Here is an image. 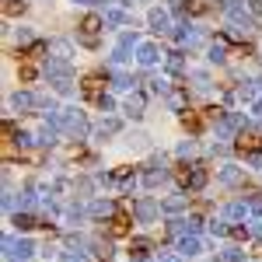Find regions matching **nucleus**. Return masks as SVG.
Returning a JSON list of instances; mask_svg holds the SVG:
<instances>
[{"label": "nucleus", "instance_id": "f257e3e1", "mask_svg": "<svg viewBox=\"0 0 262 262\" xmlns=\"http://www.w3.org/2000/svg\"><path fill=\"white\" fill-rule=\"evenodd\" d=\"M46 77H49V84L60 95H70L74 91V74H70V63L67 60H46Z\"/></svg>", "mask_w": 262, "mask_h": 262}, {"label": "nucleus", "instance_id": "f03ea898", "mask_svg": "<svg viewBox=\"0 0 262 262\" xmlns=\"http://www.w3.org/2000/svg\"><path fill=\"white\" fill-rule=\"evenodd\" d=\"M4 252H7L11 262H28L32 252H35V245L28 242V238H7V242H4Z\"/></svg>", "mask_w": 262, "mask_h": 262}, {"label": "nucleus", "instance_id": "7ed1b4c3", "mask_svg": "<svg viewBox=\"0 0 262 262\" xmlns=\"http://www.w3.org/2000/svg\"><path fill=\"white\" fill-rule=\"evenodd\" d=\"M60 129L70 133V137H84V133H88V122H84V116L77 112V108H67V112L60 116Z\"/></svg>", "mask_w": 262, "mask_h": 262}, {"label": "nucleus", "instance_id": "20e7f679", "mask_svg": "<svg viewBox=\"0 0 262 262\" xmlns=\"http://www.w3.org/2000/svg\"><path fill=\"white\" fill-rule=\"evenodd\" d=\"M161 56H164V53L158 49V42H140V46H137V60H140L143 67H154Z\"/></svg>", "mask_w": 262, "mask_h": 262}, {"label": "nucleus", "instance_id": "39448f33", "mask_svg": "<svg viewBox=\"0 0 262 262\" xmlns=\"http://www.w3.org/2000/svg\"><path fill=\"white\" fill-rule=\"evenodd\" d=\"M133 46H137V35H133V32H122V35H119V46H116V53H112V63H126Z\"/></svg>", "mask_w": 262, "mask_h": 262}, {"label": "nucleus", "instance_id": "423d86ee", "mask_svg": "<svg viewBox=\"0 0 262 262\" xmlns=\"http://www.w3.org/2000/svg\"><path fill=\"white\" fill-rule=\"evenodd\" d=\"M164 179H168V168H164V158H154V161H150V171L143 175V185H150V189H154V185H161Z\"/></svg>", "mask_w": 262, "mask_h": 262}, {"label": "nucleus", "instance_id": "0eeeda50", "mask_svg": "<svg viewBox=\"0 0 262 262\" xmlns=\"http://www.w3.org/2000/svg\"><path fill=\"white\" fill-rule=\"evenodd\" d=\"M158 210H161V206H158L154 200H137V206H133V213H137L140 224H150L154 217H158Z\"/></svg>", "mask_w": 262, "mask_h": 262}, {"label": "nucleus", "instance_id": "6e6552de", "mask_svg": "<svg viewBox=\"0 0 262 262\" xmlns=\"http://www.w3.org/2000/svg\"><path fill=\"white\" fill-rule=\"evenodd\" d=\"M147 21H150V28H154V32H171V14L161 11V7H154V11L147 14Z\"/></svg>", "mask_w": 262, "mask_h": 262}, {"label": "nucleus", "instance_id": "1a4fd4ad", "mask_svg": "<svg viewBox=\"0 0 262 262\" xmlns=\"http://www.w3.org/2000/svg\"><path fill=\"white\" fill-rule=\"evenodd\" d=\"M217 179H221V185H238V182L245 179V171L238 168V164H224V168H221V175H217Z\"/></svg>", "mask_w": 262, "mask_h": 262}, {"label": "nucleus", "instance_id": "9d476101", "mask_svg": "<svg viewBox=\"0 0 262 262\" xmlns=\"http://www.w3.org/2000/svg\"><path fill=\"white\" fill-rule=\"evenodd\" d=\"M88 213H91V217H98V221H101V217H112V213H116V203H112V200H95Z\"/></svg>", "mask_w": 262, "mask_h": 262}, {"label": "nucleus", "instance_id": "9b49d317", "mask_svg": "<svg viewBox=\"0 0 262 262\" xmlns=\"http://www.w3.org/2000/svg\"><path fill=\"white\" fill-rule=\"evenodd\" d=\"M179 252H182V255H189V259H192V255H200V252H203L200 238H196V234H185V238L179 242Z\"/></svg>", "mask_w": 262, "mask_h": 262}, {"label": "nucleus", "instance_id": "f8f14e48", "mask_svg": "<svg viewBox=\"0 0 262 262\" xmlns=\"http://www.w3.org/2000/svg\"><path fill=\"white\" fill-rule=\"evenodd\" d=\"M126 116H133V119L143 116V95H129L126 98Z\"/></svg>", "mask_w": 262, "mask_h": 262}, {"label": "nucleus", "instance_id": "ddd939ff", "mask_svg": "<svg viewBox=\"0 0 262 262\" xmlns=\"http://www.w3.org/2000/svg\"><path fill=\"white\" fill-rule=\"evenodd\" d=\"M112 133H119V122H116V119H105V122H98V126H95V137H98V140L112 137Z\"/></svg>", "mask_w": 262, "mask_h": 262}, {"label": "nucleus", "instance_id": "4468645a", "mask_svg": "<svg viewBox=\"0 0 262 262\" xmlns=\"http://www.w3.org/2000/svg\"><path fill=\"white\" fill-rule=\"evenodd\" d=\"M175 39H179L182 46H185V42H189V46H192V42L200 39V32H196V28H192V25H182L179 32H175Z\"/></svg>", "mask_w": 262, "mask_h": 262}, {"label": "nucleus", "instance_id": "2eb2a0df", "mask_svg": "<svg viewBox=\"0 0 262 262\" xmlns=\"http://www.w3.org/2000/svg\"><path fill=\"white\" fill-rule=\"evenodd\" d=\"M112 88H116V91H129V88H133V77L122 74V70H116V74H112Z\"/></svg>", "mask_w": 262, "mask_h": 262}, {"label": "nucleus", "instance_id": "dca6fc26", "mask_svg": "<svg viewBox=\"0 0 262 262\" xmlns=\"http://www.w3.org/2000/svg\"><path fill=\"white\" fill-rule=\"evenodd\" d=\"M206 60H210V63H224V60H227V49H224V42H213V46H210Z\"/></svg>", "mask_w": 262, "mask_h": 262}, {"label": "nucleus", "instance_id": "f3484780", "mask_svg": "<svg viewBox=\"0 0 262 262\" xmlns=\"http://www.w3.org/2000/svg\"><path fill=\"white\" fill-rule=\"evenodd\" d=\"M11 105H14V108H32V105H35V95H28V91H18V95L11 98Z\"/></svg>", "mask_w": 262, "mask_h": 262}, {"label": "nucleus", "instance_id": "a211bd4d", "mask_svg": "<svg viewBox=\"0 0 262 262\" xmlns=\"http://www.w3.org/2000/svg\"><path fill=\"white\" fill-rule=\"evenodd\" d=\"M39 143H46V147L56 143V122H46V129L39 133Z\"/></svg>", "mask_w": 262, "mask_h": 262}, {"label": "nucleus", "instance_id": "6ab92c4d", "mask_svg": "<svg viewBox=\"0 0 262 262\" xmlns=\"http://www.w3.org/2000/svg\"><path fill=\"white\" fill-rule=\"evenodd\" d=\"M206 185V171L203 168H192V175H189V189H203Z\"/></svg>", "mask_w": 262, "mask_h": 262}, {"label": "nucleus", "instance_id": "aec40b11", "mask_svg": "<svg viewBox=\"0 0 262 262\" xmlns=\"http://www.w3.org/2000/svg\"><path fill=\"white\" fill-rule=\"evenodd\" d=\"M168 70H171V74H182V67H185V60H182V53H168Z\"/></svg>", "mask_w": 262, "mask_h": 262}, {"label": "nucleus", "instance_id": "412c9836", "mask_svg": "<svg viewBox=\"0 0 262 262\" xmlns=\"http://www.w3.org/2000/svg\"><path fill=\"white\" fill-rule=\"evenodd\" d=\"M224 217H231V221L245 217V203H231V206H224Z\"/></svg>", "mask_w": 262, "mask_h": 262}, {"label": "nucleus", "instance_id": "4be33fe9", "mask_svg": "<svg viewBox=\"0 0 262 262\" xmlns=\"http://www.w3.org/2000/svg\"><path fill=\"white\" fill-rule=\"evenodd\" d=\"M182 206H185V200H182V196H171V200H168V203H164V206H161V210H164V213H179V210H182Z\"/></svg>", "mask_w": 262, "mask_h": 262}, {"label": "nucleus", "instance_id": "5701e85b", "mask_svg": "<svg viewBox=\"0 0 262 262\" xmlns=\"http://www.w3.org/2000/svg\"><path fill=\"white\" fill-rule=\"evenodd\" d=\"M14 224H18V231H32V227H35V221H32L28 213H18V217H14Z\"/></svg>", "mask_w": 262, "mask_h": 262}, {"label": "nucleus", "instance_id": "b1692460", "mask_svg": "<svg viewBox=\"0 0 262 262\" xmlns=\"http://www.w3.org/2000/svg\"><path fill=\"white\" fill-rule=\"evenodd\" d=\"M84 95H88V98H101V95H98V77L84 81Z\"/></svg>", "mask_w": 262, "mask_h": 262}, {"label": "nucleus", "instance_id": "393cba45", "mask_svg": "<svg viewBox=\"0 0 262 262\" xmlns=\"http://www.w3.org/2000/svg\"><path fill=\"white\" fill-rule=\"evenodd\" d=\"M105 21L108 25H126V14L122 11H105Z\"/></svg>", "mask_w": 262, "mask_h": 262}, {"label": "nucleus", "instance_id": "a878e982", "mask_svg": "<svg viewBox=\"0 0 262 262\" xmlns=\"http://www.w3.org/2000/svg\"><path fill=\"white\" fill-rule=\"evenodd\" d=\"M14 143H18V147H32V133H14Z\"/></svg>", "mask_w": 262, "mask_h": 262}, {"label": "nucleus", "instance_id": "bb28decb", "mask_svg": "<svg viewBox=\"0 0 262 262\" xmlns=\"http://www.w3.org/2000/svg\"><path fill=\"white\" fill-rule=\"evenodd\" d=\"M245 161L252 164V168H259V171H262V150H252V154H248Z\"/></svg>", "mask_w": 262, "mask_h": 262}, {"label": "nucleus", "instance_id": "cd10ccee", "mask_svg": "<svg viewBox=\"0 0 262 262\" xmlns=\"http://www.w3.org/2000/svg\"><path fill=\"white\" fill-rule=\"evenodd\" d=\"M224 262H242V248H227L224 252Z\"/></svg>", "mask_w": 262, "mask_h": 262}, {"label": "nucleus", "instance_id": "c85d7f7f", "mask_svg": "<svg viewBox=\"0 0 262 262\" xmlns=\"http://www.w3.org/2000/svg\"><path fill=\"white\" fill-rule=\"evenodd\" d=\"M98 108H101V112H112V108H116V101L108 98V95H101V98H98Z\"/></svg>", "mask_w": 262, "mask_h": 262}, {"label": "nucleus", "instance_id": "c756f323", "mask_svg": "<svg viewBox=\"0 0 262 262\" xmlns=\"http://www.w3.org/2000/svg\"><path fill=\"white\" fill-rule=\"evenodd\" d=\"M210 231H213V234H227V224L224 221H210Z\"/></svg>", "mask_w": 262, "mask_h": 262}, {"label": "nucleus", "instance_id": "7c9ffc66", "mask_svg": "<svg viewBox=\"0 0 262 262\" xmlns=\"http://www.w3.org/2000/svg\"><path fill=\"white\" fill-rule=\"evenodd\" d=\"M150 91H154V95H164V91H168V81H150Z\"/></svg>", "mask_w": 262, "mask_h": 262}, {"label": "nucleus", "instance_id": "2f4dec72", "mask_svg": "<svg viewBox=\"0 0 262 262\" xmlns=\"http://www.w3.org/2000/svg\"><path fill=\"white\" fill-rule=\"evenodd\" d=\"M171 108L182 112V108H185V95H171Z\"/></svg>", "mask_w": 262, "mask_h": 262}, {"label": "nucleus", "instance_id": "473e14b6", "mask_svg": "<svg viewBox=\"0 0 262 262\" xmlns=\"http://www.w3.org/2000/svg\"><path fill=\"white\" fill-rule=\"evenodd\" d=\"M18 42H32V28L21 25V28H18Z\"/></svg>", "mask_w": 262, "mask_h": 262}, {"label": "nucleus", "instance_id": "72a5a7b5", "mask_svg": "<svg viewBox=\"0 0 262 262\" xmlns=\"http://www.w3.org/2000/svg\"><path fill=\"white\" fill-rule=\"evenodd\" d=\"M248 210H252L255 217H262V200H252V203H248Z\"/></svg>", "mask_w": 262, "mask_h": 262}, {"label": "nucleus", "instance_id": "f704fd0d", "mask_svg": "<svg viewBox=\"0 0 262 262\" xmlns=\"http://www.w3.org/2000/svg\"><path fill=\"white\" fill-rule=\"evenodd\" d=\"M252 112H255V116H262V98H255V101H252Z\"/></svg>", "mask_w": 262, "mask_h": 262}, {"label": "nucleus", "instance_id": "c9c22d12", "mask_svg": "<svg viewBox=\"0 0 262 262\" xmlns=\"http://www.w3.org/2000/svg\"><path fill=\"white\" fill-rule=\"evenodd\" d=\"M252 231H255V234L262 238V221H255V227H252Z\"/></svg>", "mask_w": 262, "mask_h": 262}, {"label": "nucleus", "instance_id": "e433bc0d", "mask_svg": "<svg viewBox=\"0 0 262 262\" xmlns=\"http://www.w3.org/2000/svg\"><path fill=\"white\" fill-rule=\"evenodd\" d=\"M158 262H179V259H175V255H161Z\"/></svg>", "mask_w": 262, "mask_h": 262}, {"label": "nucleus", "instance_id": "4c0bfd02", "mask_svg": "<svg viewBox=\"0 0 262 262\" xmlns=\"http://www.w3.org/2000/svg\"><path fill=\"white\" fill-rule=\"evenodd\" d=\"M77 4H91V0H77Z\"/></svg>", "mask_w": 262, "mask_h": 262}]
</instances>
